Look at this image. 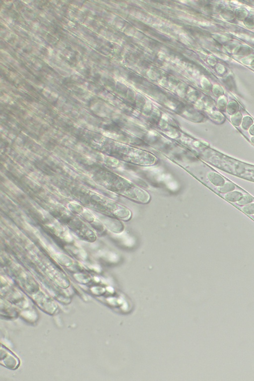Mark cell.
<instances>
[{
	"mask_svg": "<svg viewBox=\"0 0 254 381\" xmlns=\"http://www.w3.org/2000/svg\"><path fill=\"white\" fill-rule=\"evenodd\" d=\"M214 164L222 170L243 178L254 181V166L249 165L215 152Z\"/></svg>",
	"mask_w": 254,
	"mask_h": 381,
	"instance_id": "obj_1",
	"label": "cell"
},
{
	"mask_svg": "<svg viewBox=\"0 0 254 381\" xmlns=\"http://www.w3.org/2000/svg\"><path fill=\"white\" fill-rule=\"evenodd\" d=\"M242 194L240 192H233L227 194L226 196V199L230 202H236L239 200L242 197Z\"/></svg>",
	"mask_w": 254,
	"mask_h": 381,
	"instance_id": "obj_2",
	"label": "cell"
},
{
	"mask_svg": "<svg viewBox=\"0 0 254 381\" xmlns=\"http://www.w3.org/2000/svg\"><path fill=\"white\" fill-rule=\"evenodd\" d=\"M234 188H235V186L233 184L231 183H228L225 184L224 186L219 188V190L222 193H226V192L233 190Z\"/></svg>",
	"mask_w": 254,
	"mask_h": 381,
	"instance_id": "obj_3",
	"label": "cell"
},
{
	"mask_svg": "<svg viewBox=\"0 0 254 381\" xmlns=\"http://www.w3.org/2000/svg\"><path fill=\"white\" fill-rule=\"evenodd\" d=\"M243 211L249 214H254V204H249L242 208Z\"/></svg>",
	"mask_w": 254,
	"mask_h": 381,
	"instance_id": "obj_4",
	"label": "cell"
},
{
	"mask_svg": "<svg viewBox=\"0 0 254 381\" xmlns=\"http://www.w3.org/2000/svg\"><path fill=\"white\" fill-rule=\"evenodd\" d=\"M252 200H253V199L251 197L246 196L242 197L239 200V202H238V204L239 205H244V204H248L249 203H251L252 202Z\"/></svg>",
	"mask_w": 254,
	"mask_h": 381,
	"instance_id": "obj_5",
	"label": "cell"
},
{
	"mask_svg": "<svg viewBox=\"0 0 254 381\" xmlns=\"http://www.w3.org/2000/svg\"></svg>",
	"mask_w": 254,
	"mask_h": 381,
	"instance_id": "obj_6",
	"label": "cell"
}]
</instances>
